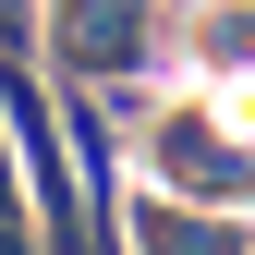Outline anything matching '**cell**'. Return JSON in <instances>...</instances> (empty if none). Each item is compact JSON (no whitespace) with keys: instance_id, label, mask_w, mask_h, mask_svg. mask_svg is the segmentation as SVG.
Listing matches in <instances>:
<instances>
[{"instance_id":"6da1fadb","label":"cell","mask_w":255,"mask_h":255,"mask_svg":"<svg viewBox=\"0 0 255 255\" xmlns=\"http://www.w3.org/2000/svg\"><path fill=\"white\" fill-rule=\"evenodd\" d=\"M110 110L158 207H207V219L255 207V85H170V98H110Z\"/></svg>"},{"instance_id":"7a4b0ae2","label":"cell","mask_w":255,"mask_h":255,"mask_svg":"<svg viewBox=\"0 0 255 255\" xmlns=\"http://www.w3.org/2000/svg\"><path fill=\"white\" fill-rule=\"evenodd\" d=\"M134 255H255V231H243V219H207V207L134 195Z\"/></svg>"},{"instance_id":"3957f363","label":"cell","mask_w":255,"mask_h":255,"mask_svg":"<svg viewBox=\"0 0 255 255\" xmlns=\"http://www.w3.org/2000/svg\"><path fill=\"white\" fill-rule=\"evenodd\" d=\"M49 49L73 61V73H110V61H146V49H158V24H146V12H61Z\"/></svg>"},{"instance_id":"277c9868","label":"cell","mask_w":255,"mask_h":255,"mask_svg":"<svg viewBox=\"0 0 255 255\" xmlns=\"http://www.w3.org/2000/svg\"><path fill=\"white\" fill-rule=\"evenodd\" d=\"M182 61H195L182 85H255V12H207V24H182Z\"/></svg>"},{"instance_id":"5b68a950","label":"cell","mask_w":255,"mask_h":255,"mask_svg":"<svg viewBox=\"0 0 255 255\" xmlns=\"http://www.w3.org/2000/svg\"><path fill=\"white\" fill-rule=\"evenodd\" d=\"M0 255H37V231H24V195H12V158H0Z\"/></svg>"}]
</instances>
